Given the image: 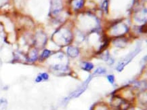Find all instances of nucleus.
I'll list each match as a JSON object with an SVG mask.
<instances>
[{"instance_id":"8","label":"nucleus","mask_w":147,"mask_h":110,"mask_svg":"<svg viewBox=\"0 0 147 110\" xmlns=\"http://www.w3.org/2000/svg\"><path fill=\"white\" fill-rule=\"evenodd\" d=\"M42 80H43V79H42V76H41L40 74V75H39V76H38V77L36 78V79H35V82H36L37 83L41 82H42Z\"/></svg>"},{"instance_id":"7","label":"nucleus","mask_w":147,"mask_h":110,"mask_svg":"<svg viewBox=\"0 0 147 110\" xmlns=\"http://www.w3.org/2000/svg\"><path fill=\"white\" fill-rule=\"evenodd\" d=\"M105 72H106V70L103 68H99L96 71V74H104Z\"/></svg>"},{"instance_id":"4","label":"nucleus","mask_w":147,"mask_h":110,"mask_svg":"<svg viewBox=\"0 0 147 110\" xmlns=\"http://www.w3.org/2000/svg\"><path fill=\"white\" fill-rule=\"evenodd\" d=\"M84 1V0H75V8L76 9H80L83 7Z\"/></svg>"},{"instance_id":"2","label":"nucleus","mask_w":147,"mask_h":110,"mask_svg":"<svg viewBox=\"0 0 147 110\" xmlns=\"http://www.w3.org/2000/svg\"><path fill=\"white\" fill-rule=\"evenodd\" d=\"M50 54H51V51L49 50H44V52H42V55H41V57L40 58L42 60H44V59H45V58H48L49 56H50Z\"/></svg>"},{"instance_id":"1","label":"nucleus","mask_w":147,"mask_h":110,"mask_svg":"<svg viewBox=\"0 0 147 110\" xmlns=\"http://www.w3.org/2000/svg\"><path fill=\"white\" fill-rule=\"evenodd\" d=\"M38 58V52L36 50H31L29 54V60L30 61H35Z\"/></svg>"},{"instance_id":"3","label":"nucleus","mask_w":147,"mask_h":110,"mask_svg":"<svg viewBox=\"0 0 147 110\" xmlns=\"http://www.w3.org/2000/svg\"><path fill=\"white\" fill-rule=\"evenodd\" d=\"M83 70L85 71H87V72H89V71H91L94 68V65L92 63H85L84 66L82 67Z\"/></svg>"},{"instance_id":"5","label":"nucleus","mask_w":147,"mask_h":110,"mask_svg":"<svg viewBox=\"0 0 147 110\" xmlns=\"http://www.w3.org/2000/svg\"><path fill=\"white\" fill-rule=\"evenodd\" d=\"M107 79L109 81V82L111 83V84H113L115 82V77L113 75H109L107 76Z\"/></svg>"},{"instance_id":"6","label":"nucleus","mask_w":147,"mask_h":110,"mask_svg":"<svg viewBox=\"0 0 147 110\" xmlns=\"http://www.w3.org/2000/svg\"><path fill=\"white\" fill-rule=\"evenodd\" d=\"M40 75L42 76L43 80H48L49 78L48 74H46V73H43V74H41Z\"/></svg>"}]
</instances>
